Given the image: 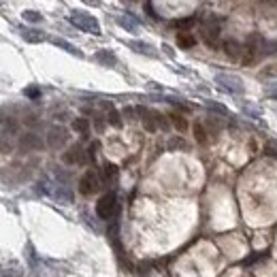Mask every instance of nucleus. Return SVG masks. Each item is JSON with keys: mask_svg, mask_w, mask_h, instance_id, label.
I'll list each match as a JSON object with an SVG mask.
<instances>
[{"mask_svg": "<svg viewBox=\"0 0 277 277\" xmlns=\"http://www.w3.org/2000/svg\"><path fill=\"white\" fill-rule=\"evenodd\" d=\"M0 277H22V269H19L15 262H11L9 266H3V271H0Z\"/></svg>", "mask_w": 277, "mask_h": 277, "instance_id": "obj_18", "label": "nucleus"}, {"mask_svg": "<svg viewBox=\"0 0 277 277\" xmlns=\"http://www.w3.org/2000/svg\"><path fill=\"white\" fill-rule=\"evenodd\" d=\"M201 36H203V41H205V43H207L209 47H215V41H218V36H220L218 19H215V17L205 19V22L201 24Z\"/></svg>", "mask_w": 277, "mask_h": 277, "instance_id": "obj_7", "label": "nucleus"}, {"mask_svg": "<svg viewBox=\"0 0 277 277\" xmlns=\"http://www.w3.org/2000/svg\"><path fill=\"white\" fill-rule=\"evenodd\" d=\"M264 92H266V96H269V98L277 100V81H275V84H269V86H266Z\"/></svg>", "mask_w": 277, "mask_h": 277, "instance_id": "obj_30", "label": "nucleus"}, {"mask_svg": "<svg viewBox=\"0 0 277 277\" xmlns=\"http://www.w3.org/2000/svg\"><path fill=\"white\" fill-rule=\"evenodd\" d=\"M215 84H218L222 90H226L228 94H234V96H241L245 92V84L241 81V77H237V75L218 73V75H215Z\"/></svg>", "mask_w": 277, "mask_h": 277, "instance_id": "obj_3", "label": "nucleus"}, {"mask_svg": "<svg viewBox=\"0 0 277 277\" xmlns=\"http://www.w3.org/2000/svg\"><path fill=\"white\" fill-rule=\"evenodd\" d=\"M88 153H86V149L79 145H73V147H68L66 151H64V156H62V160L66 162V164H86L88 162Z\"/></svg>", "mask_w": 277, "mask_h": 277, "instance_id": "obj_10", "label": "nucleus"}, {"mask_svg": "<svg viewBox=\"0 0 277 277\" xmlns=\"http://www.w3.org/2000/svg\"><path fill=\"white\" fill-rule=\"evenodd\" d=\"M128 3H137V0H128Z\"/></svg>", "mask_w": 277, "mask_h": 277, "instance_id": "obj_35", "label": "nucleus"}, {"mask_svg": "<svg viewBox=\"0 0 277 277\" xmlns=\"http://www.w3.org/2000/svg\"><path fill=\"white\" fill-rule=\"evenodd\" d=\"M0 151H3V153H11V151H13V141L9 139L7 132H3V135H0Z\"/></svg>", "mask_w": 277, "mask_h": 277, "instance_id": "obj_21", "label": "nucleus"}, {"mask_svg": "<svg viewBox=\"0 0 277 277\" xmlns=\"http://www.w3.org/2000/svg\"><path fill=\"white\" fill-rule=\"evenodd\" d=\"M137 113L143 122V126L149 132H156V130H167V120L164 115H160L158 111H151V109H145V107H137Z\"/></svg>", "mask_w": 277, "mask_h": 277, "instance_id": "obj_2", "label": "nucleus"}, {"mask_svg": "<svg viewBox=\"0 0 277 277\" xmlns=\"http://www.w3.org/2000/svg\"><path fill=\"white\" fill-rule=\"evenodd\" d=\"M243 111L248 115H252V117H260V109L256 107V105H243Z\"/></svg>", "mask_w": 277, "mask_h": 277, "instance_id": "obj_29", "label": "nucleus"}, {"mask_svg": "<svg viewBox=\"0 0 277 277\" xmlns=\"http://www.w3.org/2000/svg\"><path fill=\"white\" fill-rule=\"evenodd\" d=\"M68 130L64 126H51L49 132H47V145L51 149H60L62 145H66L68 143Z\"/></svg>", "mask_w": 277, "mask_h": 277, "instance_id": "obj_8", "label": "nucleus"}, {"mask_svg": "<svg viewBox=\"0 0 277 277\" xmlns=\"http://www.w3.org/2000/svg\"><path fill=\"white\" fill-rule=\"evenodd\" d=\"M22 38L30 45H38L41 41H45V32H41V30H34V28H24L22 30Z\"/></svg>", "mask_w": 277, "mask_h": 277, "instance_id": "obj_13", "label": "nucleus"}, {"mask_svg": "<svg viewBox=\"0 0 277 277\" xmlns=\"http://www.w3.org/2000/svg\"><path fill=\"white\" fill-rule=\"evenodd\" d=\"M207 109L213 111V113H220V115H228V109L220 105V102H207Z\"/></svg>", "mask_w": 277, "mask_h": 277, "instance_id": "obj_27", "label": "nucleus"}, {"mask_svg": "<svg viewBox=\"0 0 277 277\" xmlns=\"http://www.w3.org/2000/svg\"><path fill=\"white\" fill-rule=\"evenodd\" d=\"M94 60H96L98 64H102V66H115V64H117L115 54H113V51H109V49H100V51H96V54H94Z\"/></svg>", "mask_w": 277, "mask_h": 277, "instance_id": "obj_12", "label": "nucleus"}, {"mask_svg": "<svg viewBox=\"0 0 277 277\" xmlns=\"http://www.w3.org/2000/svg\"><path fill=\"white\" fill-rule=\"evenodd\" d=\"M169 120H171V124L175 126L179 132H183V130L188 128V122H186V117L179 115V113H171V115H169Z\"/></svg>", "mask_w": 277, "mask_h": 277, "instance_id": "obj_19", "label": "nucleus"}, {"mask_svg": "<svg viewBox=\"0 0 277 277\" xmlns=\"http://www.w3.org/2000/svg\"><path fill=\"white\" fill-rule=\"evenodd\" d=\"M117 211V196L113 192H107L105 196H100L96 203V215L100 220H111Z\"/></svg>", "mask_w": 277, "mask_h": 277, "instance_id": "obj_5", "label": "nucleus"}, {"mask_svg": "<svg viewBox=\"0 0 277 277\" xmlns=\"http://www.w3.org/2000/svg\"><path fill=\"white\" fill-rule=\"evenodd\" d=\"M38 190L45 192L47 196H51L54 201L62 203V205L73 203V190L62 181H43V183H38Z\"/></svg>", "mask_w": 277, "mask_h": 277, "instance_id": "obj_1", "label": "nucleus"}, {"mask_svg": "<svg viewBox=\"0 0 277 277\" xmlns=\"http://www.w3.org/2000/svg\"><path fill=\"white\" fill-rule=\"evenodd\" d=\"M196 45V38H194L190 32H179L177 34V47L179 49H192Z\"/></svg>", "mask_w": 277, "mask_h": 277, "instance_id": "obj_17", "label": "nucleus"}, {"mask_svg": "<svg viewBox=\"0 0 277 277\" xmlns=\"http://www.w3.org/2000/svg\"><path fill=\"white\" fill-rule=\"evenodd\" d=\"M194 24V17H188V19H179V22H175V28H181V30H188L190 26Z\"/></svg>", "mask_w": 277, "mask_h": 277, "instance_id": "obj_31", "label": "nucleus"}, {"mask_svg": "<svg viewBox=\"0 0 277 277\" xmlns=\"http://www.w3.org/2000/svg\"><path fill=\"white\" fill-rule=\"evenodd\" d=\"M73 128H75V132H79V135H88V130H90V122L86 120V117H77V120H73Z\"/></svg>", "mask_w": 277, "mask_h": 277, "instance_id": "obj_20", "label": "nucleus"}, {"mask_svg": "<svg viewBox=\"0 0 277 277\" xmlns=\"http://www.w3.org/2000/svg\"><path fill=\"white\" fill-rule=\"evenodd\" d=\"M102 173H105V181H115V177H117V167H115V164H105Z\"/></svg>", "mask_w": 277, "mask_h": 277, "instance_id": "obj_24", "label": "nucleus"}, {"mask_svg": "<svg viewBox=\"0 0 277 277\" xmlns=\"http://www.w3.org/2000/svg\"><path fill=\"white\" fill-rule=\"evenodd\" d=\"M24 96H28L30 100L41 98V88H38V86H28V88L24 90Z\"/></svg>", "mask_w": 277, "mask_h": 277, "instance_id": "obj_26", "label": "nucleus"}, {"mask_svg": "<svg viewBox=\"0 0 277 277\" xmlns=\"http://www.w3.org/2000/svg\"><path fill=\"white\" fill-rule=\"evenodd\" d=\"M51 43H54L56 47H60V49H64V51H68V54H73V56H77V58H81L84 54H81V51L77 49V47H73L68 43V41H64V38H58V36H54L51 38Z\"/></svg>", "mask_w": 277, "mask_h": 277, "instance_id": "obj_16", "label": "nucleus"}, {"mask_svg": "<svg viewBox=\"0 0 277 277\" xmlns=\"http://www.w3.org/2000/svg\"><path fill=\"white\" fill-rule=\"evenodd\" d=\"M84 3H88V5H98V0H84Z\"/></svg>", "mask_w": 277, "mask_h": 277, "instance_id": "obj_34", "label": "nucleus"}, {"mask_svg": "<svg viewBox=\"0 0 277 277\" xmlns=\"http://www.w3.org/2000/svg\"><path fill=\"white\" fill-rule=\"evenodd\" d=\"M266 153H271V156H277V141H271L269 145H266Z\"/></svg>", "mask_w": 277, "mask_h": 277, "instance_id": "obj_32", "label": "nucleus"}, {"mask_svg": "<svg viewBox=\"0 0 277 277\" xmlns=\"http://www.w3.org/2000/svg\"><path fill=\"white\" fill-rule=\"evenodd\" d=\"M194 137H196V141L201 143V145L207 143V130H205L203 124H194Z\"/></svg>", "mask_w": 277, "mask_h": 277, "instance_id": "obj_23", "label": "nucleus"}, {"mask_svg": "<svg viewBox=\"0 0 277 277\" xmlns=\"http://www.w3.org/2000/svg\"><path fill=\"white\" fill-rule=\"evenodd\" d=\"M128 47L135 51V54H141V56H149V58H158V49L151 47L149 43H143V41H130Z\"/></svg>", "mask_w": 277, "mask_h": 277, "instance_id": "obj_11", "label": "nucleus"}, {"mask_svg": "<svg viewBox=\"0 0 277 277\" xmlns=\"http://www.w3.org/2000/svg\"><path fill=\"white\" fill-rule=\"evenodd\" d=\"M135 111H137V109H130V107H126V109H124V115H126L128 120H135Z\"/></svg>", "mask_w": 277, "mask_h": 277, "instance_id": "obj_33", "label": "nucleus"}, {"mask_svg": "<svg viewBox=\"0 0 277 277\" xmlns=\"http://www.w3.org/2000/svg\"><path fill=\"white\" fill-rule=\"evenodd\" d=\"M107 122H109L111 126H115V128L122 126V117H120V113H117V111H115L113 107L107 109Z\"/></svg>", "mask_w": 277, "mask_h": 277, "instance_id": "obj_22", "label": "nucleus"}, {"mask_svg": "<svg viewBox=\"0 0 277 277\" xmlns=\"http://www.w3.org/2000/svg\"><path fill=\"white\" fill-rule=\"evenodd\" d=\"M43 147H45V143H43V139L36 135V132H24V135L19 137V149H22L24 153L38 151V149H43Z\"/></svg>", "mask_w": 277, "mask_h": 277, "instance_id": "obj_9", "label": "nucleus"}, {"mask_svg": "<svg viewBox=\"0 0 277 277\" xmlns=\"http://www.w3.org/2000/svg\"><path fill=\"white\" fill-rule=\"evenodd\" d=\"M169 149H188V143L183 139H171L169 141Z\"/></svg>", "mask_w": 277, "mask_h": 277, "instance_id": "obj_28", "label": "nucleus"}, {"mask_svg": "<svg viewBox=\"0 0 277 277\" xmlns=\"http://www.w3.org/2000/svg\"><path fill=\"white\" fill-rule=\"evenodd\" d=\"M117 24L124 28V30H128V32H132V34H137L139 30H141V28H139V22H137V19L132 17V15H120V17H117Z\"/></svg>", "mask_w": 277, "mask_h": 277, "instance_id": "obj_15", "label": "nucleus"}, {"mask_svg": "<svg viewBox=\"0 0 277 277\" xmlns=\"http://www.w3.org/2000/svg\"><path fill=\"white\" fill-rule=\"evenodd\" d=\"M100 190V177L96 171H86L84 177L79 179V192L84 194V196H92V194H96Z\"/></svg>", "mask_w": 277, "mask_h": 277, "instance_id": "obj_6", "label": "nucleus"}, {"mask_svg": "<svg viewBox=\"0 0 277 277\" xmlns=\"http://www.w3.org/2000/svg\"><path fill=\"white\" fill-rule=\"evenodd\" d=\"M24 19H26V22H30V24H41V22H43V15L36 13V11H24Z\"/></svg>", "mask_w": 277, "mask_h": 277, "instance_id": "obj_25", "label": "nucleus"}, {"mask_svg": "<svg viewBox=\"0 0 277 277\" xmlns=\"http://www.w3.org/2000/svg\"><path fill=\"white\" fill-rule=\"evenodd\" d=\"M70 24L77 26L79 30H84V32H90V34H100V24L96 17H92L88 13H70Z\"/></svg>", "mask_w": 277, "mask_h": 277, "instance_id": "obj_4", "label": "nucleus"}, {"mask_svg": "<svg viewBox=\"0 0 277 277\" xmlns=\"http://www.w3.org/2000/svg\"><path fill=\"white\" fill-rule=\"evenodd\" d=\"M224 51H226L228 58L239 60L243 56V45L239 43V41H226V43H224Z\"/></svg>", "mask_w": 277, "mask_h": 277, "instance_id": "obj_14", "label": "nucleus"}]
</instances>
